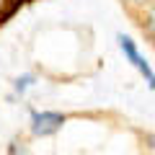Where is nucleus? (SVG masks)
I'll return each instance as SVG.
<instances>
[{
	"label": "nucleus",
	"instance_id": "obj_1",
	"mask_svg": "<svg viewBox=\"0 0 155 155\" xmlns=\"http://www.w3.org/2000/svg\"><path fill=\"white\" fill-rule=\"evenodd\" d=\"M116 39H119V47H122L124 57H127V60L132 62V65L137 67L140 72H142V75H145V80H147V83H150V88L155 91V72L150 70L147 60H145V57H142V54H140V52H137V47H134V41H132V39H129V36H124V34H119V36H116Z\"/></svg>",
	"mask_w": 155,
	"mask_h": 155
},
{
	"label": "nucleus",
	"instance_id": "obj_2",
	"mask_svg": "<svg viewBox=\"0 0 155 155\" xmlns=\"http://www.w3.org/2000/svg\"><path fill=\"white\" fill-rule=\"evenodd\" d=\"M65 124V116L57 114V111H31V132L39 137H47V134H54L57 129Z\"/></svg>",
	"mask_w": 155,
	"mask_h": 155
},
{
	"label": "nucleus",
	"instance_id": "obj_3",
	"mask_svg": "<svg viewBox=\"0 0 155 155\" xmlns=\"http://www.w3.org/2000/svg\"><path fill=\"white\" fill-rule=\"evenodd\" d=\"M23 0H8L5 3V8H3V11H0V21H8V18L13 16V13L18 11V5H21Z\"/></svg>",
	"mask_w": 155,
	"mask_h": 155
},
{
	"label": "nucleus",
	"instance_id": "obj_4",
	"mask_svg": "<svg viewBox=\"0 0 155 155\" xmlns=\"http://www.w3.org/2000/svg\"><path fill=\"white\" fill-rule=\"evenodd\" d=\"M34 83V75H23L16 80V93H26V88Z\"/></svg>",
	"mask_w": 155,
	"mask_h": 155
},
{
	"label": "nucleus",
	"instance_id": "obj_5",
	"mask_svg": "<svg viewBox=\"0 0 155 155\" xmlns=\"http://www.w3.org/2000/svg\"><path fill=\"white\" fill-rule=\"evenodd\" d=\"M147 26H150V31H153V36H155V8L150 11V21H147Z\"/></svg>",
	"mask_w": 155,
	"mask_h": 155
},
{
	"label": "nucleus",
	"instance_id": "obj_6",
	"mask_svg": "<svg viewBox=\"0 0 155 155\" xmlns=\"http://www.w3.org/2000/svg\"><path fill=\"white\" fill-rule=\"evenodd\" d=\"M147 142H150V147L155 150V134H150V137H147Z\"/></svg>",
	"mask_w": 155,
	"mask_h": 155
}]
</instances>
